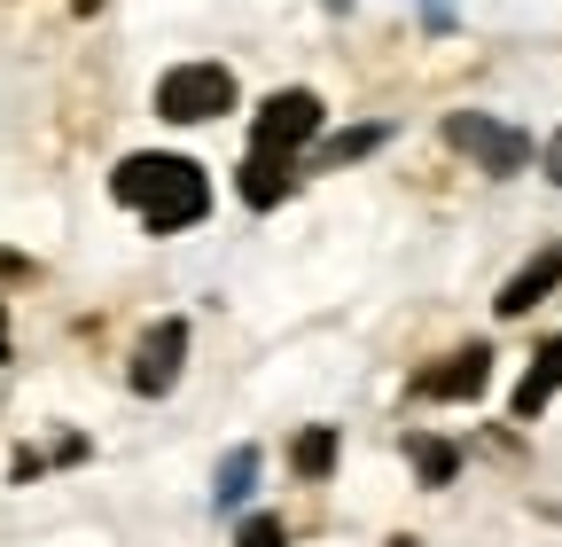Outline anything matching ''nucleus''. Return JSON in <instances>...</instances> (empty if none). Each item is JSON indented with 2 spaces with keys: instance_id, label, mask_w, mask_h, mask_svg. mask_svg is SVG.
Returning <instances> with one entry per match:
<instances>
[{
  "instance_id": "nucleus-9",
  "label": "nucleus",
  "mask_w": 562,
  "mask_h": 547,
  "mask_svg": "<svg viewBox=\"0 0 562 547\" xmlns=\"http://www.w3.org/2000/svg\"><path fill=\"white\" fill-rule=\"evenodd\" d=\"M554 391H562V336H547V345H539V360H531V376L516 383V423H539Z\"/></svg>"
},
{
  "instance_id": "nucleus-2",
  "label": "nucleus",
  "mask_w": 562,
  "mask_h": 547,
  "mask_svg": "<svg viewBox=\"0 0 562 547\" xmlns=\"http://www.w3.org/2000/svg\"><path fill=\"white\" fill-rule=\"evenodd\" d=\"M235 110V71L227 63H172L157 79V118L165 125H211Z\"/></svg>"
},
{
  "instance_id": "nucleus-11",
  "label": "nucleus",
  "mask_w": 562,
  "mask_h": 547,
  "mask_svg": "<svg viewBox=\"0 0 562 547\" xmlns=\"http://www.w3.org/2000/svg\"><path fill=\"white\" fill-rule=\"evenodd\" d=\"M250 485H258V446H235V454L220 461V477H211V501H220V509H243Z\"/></svg>"
},
{
  "instance_id": "nucleus-4",
  "label": "nucleus",
  "mask_w": 562,
  "mask_h": 547,
  "mask_svg": "<svg viewBox=\"0 0 562 547\" xmlns=\"http://www.w3.org/2000/svg\"><path fill=\"white\" fill-rule=\"evenodd\" d=\"M321 125H328L321 94L281 87V94H266L258 118H250V149H258V157H305V149L321 142Z\"/></svg>"
},
{
  "instance_id": "nucleus-7",
  "label": "nucleus",
  "mask_w": 562,
  "mask_h": 547,
  "mask_svg": "<svg viewBox=\"0 0 562 547\" xmlns=\"http://www.w3.org/2000/svg\"><path fill=\"white\" fill-rule=\"evenodd\" d=\"M297 180H305V165L297 157H243V180H235V196L250 203V212H273V203H290L297 196Z\"/></svg>"
},
{
  "instance_id": "nucleus-8",
  "label": "nucleus",
  "mask_w": 562,
  "mask_h": 547,
  "mask_svg": "<svg viewBox=\"0 0 562 547\" xmlns=\"http://www.w3.org/2000/svg\"><path fill=\"white\" fill-rule=\"evenodd\" d=\"M562 282V243H547L539 258H524L516 274H508V282H501V298H492V313H501V321H516V313H531L547 290Z\"/></svg>"
},
{
  "instance_id": "nucleus-6",
  "label": "nucleus",
  "mask_w": 562,
  "mask_h": 547,
  "mask_svg": "<svg viewBox=\"0 0 562 547\" xmlns=\"http://www.w3.org/2000/svg\"><path fill=\"white\" fill-rule=\"evenodd\" d=\"M484 383H492V345H461L453 360H438V368L414 376V399H446V406H461V399H484Z\"/></svg>"
},
{
  "instance_id": "nucleus-17",
  "label": "nucleus",
  "mask_w": 562,
  "mask_h": 547,
  "mask_svg": "<svg viewBox=\"0 0 562 547\" xmlns=\"http://www.w3.org/2000/svg\"><path fill=\"white\" fill-rule=\"evenodd\" d=\"M0 360H9V298H0Z\"/></svg>"
},
{
  "instance_id": "nucleus-5",
  "label": "nucleus",
  "mask_w": 562,
  "mask_h": 547,
  "mask_svg": "<svg viewBox=\"0 0 562 547\" xmlns=\"http://www.w3.org/2000/svg\"><path fill=\"white\" fill-rule=\"evenodd\" d=\"M188 345H195V328H188L180 313H165V321L140 328V345H133V360H125L133 399H165V391L180 383V368H188Z\"/></svg>"
},
{
  "instance_id": "nucleus-13",
  "label": "nucleus",
  "mask_w": 562,
  "mask_h": 547,
  "mask_svg": "<svg viewBox=\"0 0 562 547\" xmlns=\"http://www.w3.org/2000/svg\"><path fill=\"white\" fill-rule=\"evenodd\" d=\"M406 461H414L422 485H453V469H461V454L446 438H406Z\"/></svg>"
},
{
  "instance_id": "nucleus-3",
  "label": "nucleus",
  "mask_w": 562,
  "mask_h": 547,
  "mask_svg": "<svg viewBox=\"0 0 562 547\" xmlns=\"http://www.w3.org/2000/svg\"><path fill=\"white\" fill-rule=\"evenodd\" d=\"M446 149H461V157H469L476 172H492V180H508V172L531 165V133L508 125V118H484V110H453V118H446Z\"/></svg>"
},
{
  "instance_id": "nucleus-14",
  "label": "nucleus",
  "mask_w": 562,
  "mask_h": 547,
  "mask_svg": "<svg viewBox=\"0 0 562 547\" xmlns=\"http://www.w3.org/2000/svg\"><path fill=\"white\" fill-rule=\"evenodd\" d=\"M235 547H290V532H281V516H250L235 532Z\"/></svg>"
},
{
  "instance_id": "nucleus-16",
  "label": "nucleus",
  "mask_w": 562,
  "mask_h": 547,
  "mask_svg": "<svg viewBox=\"0 0 562 547\" xmlns=\"http://www.w3.org/2000/svg\"><path fill=\"white\" fill-rule=\"evenodd\" d=\"M110 9V0H70V16H102Z\"/></svg>"
},
{
  "instance_id": "nucleus-12",
  "label": "nucleus",
  "mask_w": 562,
  "mask_h": 547,
  "mask_svg": "<svg viewBox=\"0 0 562 547\" xmlns=\"http://www.w3.org/2000/svg\"><path fill=\"white\" fill-rule=\"evenodd\" d=\"M290 469L305 477V485H321V477L336 469V431L321 423V431H297V446H290Z\"/></svg>"
},
{
  "instance_id": "nucleus-1",
  "label": "nucleus",
  "mask_w": 562,
  "mask_h": 547,
  "mask_svg": "<svg viewBox=\"0 0 562 547\" xmlns=\"http://www.w3.org/2000/svg\"><path fill=\"white\" fill-rule=\"evenodd\" d=\"M110 196L125 203V212H140V227L149 235H180L211 212V180L195 157H165V149H140L110 172Z\"/></svg>"
},
{
  "instance_id": "nucleus-10",
  "label": "nucleus",
  "mask_w": 562,
  "mask_h": 547,
  "mask_svg": "<svg viewBox=\"0 0 562 547\" xmlns=\"http://www.w3.org/2000/svg\"><path fill=\"white\" fill-rule=\"evenodd\" d=\"M391 142V125H351V133H336V142H321L313 149V172H336V165H360V157H375Z\"/></svg>"
},
{
  "instance_id": "nucleus-15",
  "label": "nucleus",
  "mask_w": 562,
  "mask_h": 547,
  "mask_svg": "<svg viewBox=\"0 0 562 547\" xmlns=\"http://www.w3.org/2000/svg\"><path fill=\"white\" fill-rule=\"evenodd\" d=\"M547 180L562 188V133H554V142H547Z\"/></svg>"
}]
</instances>
